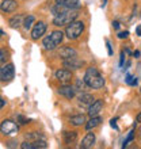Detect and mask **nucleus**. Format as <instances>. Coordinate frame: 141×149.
I'll list each match as a JSON object with an SVG mask.
<instances>
[{
	"label": "nucleus",
	"instance_id": "393cba45",
	"mask_svg": "<svg viewBox=\"0 0 141 149\" xmlns=\"http://www.w3.org/2000/svg\"><path fill=\"white\" fill-rule=\"evenodd\" d=\"M86 83H84V80H83V79H77V80H76V87H75V90H79V91H84L86 90Z\"/></svg>",
	"mask_w": 141,
	"mask_h": 149
},
{
	"label": "nucleus",
	"instance_id": "c85d7f7f",
	"mask_svg": "<svg viewBox=\"0 0 141 149\" xmlns=\"http://www.w3.org/2000/svg\"><path fill=\"white\" fill-rule=\"evenodd\" d=\"M18 119H19V122L22 123V125H26L27 122H30L29 119H26V118H24L23 115H18Z\"/></svg>",
	"mask_w": 141,
	"mask_h": 149
},
{
	"label": "nucleus",
	"instance_id": "72a5a7b5",
	"mask_svg": "<svg viewBox=\"0 0 141 149\" xmlns=\"http://www.w3.org/2000/svg\"><path fill=\"white\" fill-rule=\"evenodd\" d=\"M16 144H18V142L11 141V142H8V144H7V146H8V148H14V146H16Z\"/></svg>",
	"mask_w": 141,
	"mask_h": 149
},
{
	"label": "nucleus",
	"instance_id": "9b49d317",
	"mask_svg": "<svg viewBox=\"0 0 141 149\" xmlns=\"http://www.w3.org/2000/svg\"><path fill=\"white\" fill-rule=\"evenodd\" d=\"M54 77L59 80V81H63V83H69L72 80V72L69 69H59V71H56L54 73Z\"/></svg>",
	"mask_w": 141,
	"mask_h": 149
},
{
	"label": "nucleus",
	"instance_id": "a878e982",
	"mask_svg": "<svg viewBox=\"0 0 141 149\" xmlns=\"http://www.w3.org/2000/svg\"><path fill=\"white\" fill-rule=\"evenodd\" d=\"M7 57H8L7 50H6V49H0V65L6 63V60H7Z\"/></svg>",
	"mask_w": 141,
	"mask_h": 149
},
{
	"label": "nucleus",
	"instance_id": "f704fd0d",
	"mask_svg": "<svg viewBox=\"0 0 141 149\" xmlns=\"http://www.w3.org/2000/svg\"><path fill=\"white\" fill-rule=\"evenodd\" d=\"M4 104H6V102H4V100H3V98L0 96V110H1V109H3V107H4Z\"/></svg>",
	"mask_w": 141,
	"mask_h": 149
},
{
	"label": "nucleus",
	"instance_id": "39448f33",
	"mask_svg": "<svg viewBox=\"0 0 141 149\" xmlns=\"http://www.w3.org/2000/svg\"><path fill=\"white\" fill-rule=\"evenodd\" d=\"M0 132L3 136H7V137H11V136H15L19 132V126L16 125L14 121L11 119H4L1 123H0Z\"/></svg>",
	"mask_w": 141,
	"mask_h": 149
},
{
	"label": "nucleus",
	"instance_id": "0eeeda50",
	"mask_svg": "<svg viewBox=\"0 0 141 149\" xmlns=\"http://www.w3.org/2000/svg\"><path fill=\"white\" fill-rule=\"evenodd\" d=\"M83 65H84V61H83V60H80V58H77V56L64 60V67L67 68V69H69V71L80 69Z\"/></svg>",
	"mask_w": 141,
	"mask_h": 149
},
{
	"label": "nucleus",
	"instance_id": "20e7f679",
	"mask_svg": "<svg viewBox=\"0 0 141 149\" xmlns=\"http://www.w3.org/2000/svg\"><path fill=\"white\" fill-rule=\"evenodd\" d=\"M83 31H84V23H83L82 20L75 19L73 22H70L67 26V29H65V36L69 39H77L79 37L83 34Z\"/></svg>",
	"mask_w": 141,
	"mask_h": 149
},
{
	"label": "nucleus",
	"instance_id": "e433bc0d",
	"mask_svg": "<svg viewBox=\"0 0 141 149\" xmlns=\"http://www.w3.org/2000/svg\"><path fill=\"white\" fill-rule=\"evenodd\" d=\"M133 56L136 57V58H140V50H136V52L133 53Z\"/></svg>",
	"mask_w": 141,
	"mask_h": 149
},
{
	"label": "nucleus",
	"instance_id": "ddd939ff",
	"mask_svg": "<svg viewBox=\"0 0 141 149\" xmlns=\"http://www.w3.org/2000/svg\"><path fill=\"white\" fill-rule=\"evenodd\" d=\"M102 107H103V100L102 99H96V100H94V102L88 106V115H90V117L98 115V114L101 113V110H102Z\"/></svg>",
	"mask_w": 141,
	"mask_h": 149
},
{
	"label": "nucleus",
	"instance_id": "4be33fe9",
	"mask_svg": "<svg viewBox=\"0 0 141 149\" xmlns=\"http://www.w3.org/2000/svg\"><path fill=\"white\" fill-rule=\"evenodd\" d=\"M38 140H45V136L38 132H31L26 134V141H38Z\"/></svg>",
	"mask_w": 141,
	"mask_h": 149
},
{
	"label": "nucleus",
	"instance_id": "cd10ccee",
	"mask_svg": "<svg viewBox=\"0 0 141 149\" xmlns=\"http://www.w3.org/2000/svg\"><path fill=\"white\" fill-rule=\"evenodd\" d=\"M117 37L119 39H125V38H128V37H129V31H121V33H118Z\"/></svg>",
	"mask_w": 141,
	"mask_h": 149
},
{
	"label": "nucleus",
	"instance_id": "5701e85b",
	"mask_svg": "<svg viewBox=\"0 0 141 149\" xmlns=\"http://www.w3.org/2000/svg\"><path fill=\"white\" fill-rule=\"evenodd\" d=\"M34 20H35V18L33 15H29V16H26L24 18V20H23V29L24 30H30L31 29V26H33V23H34Z\"/></svg>",
	"mask_w": 141,
	"mask_h": 149
},
{
	"label": "nucleus",
	"instance_id": "9d476101",
	"mask_svg": "<svg viewBox=\"0 0 141 149\" xmlns=\"http://www.w3.org/2000/svg\"><path fill=\"white\" fill-rule=\"evenodd\" d=\"M56 4L67 10H79L82 6L80 0H56Z\"/></svg>",
	"mask_w": 141,
	"mask_h": 149
},
{
	"label": "nucleus",
	"instance_id": "f03ea898",
	"mask_svg": "<svg viewBox=\"0 0 141 149\" xmlns=\"http://www.w3.org/2000/svg\"><path fill=\"white\" fill-rule=\"evenodd\" d=\"M77 18V12L75 10H67L64 8L60 12H57L53 18V24L57 26V27H61V26H67L70 22H73L75 19Z\"/></svg>",
	"mask_w": 141,
	"mask_h": 149
},
{
	"label": "nucleus",
	"instance_id": "2eb2a0df",
	"mask_svg": "<svg viewBox=\"0 0 141 149\" xmlns=\"http://www.w3.org/2000/svg\"><path fill=\"white\" fill-rule=\"evenodd\" d=\"M94 100H95L94 96H92L91 94H87V92H84V91H83L82 94L77 96L79 104H80V106H83V107H88L91 103L94 102Z\"/></svg>",
	"mask_w": 141,
	"mask_h": 149
},
{
	"label": "nucleus",
	"instance_id": "4c0bfd02",
	"mask_svg": "<svg viewBox=\"0 0 141 149\" xmlns=\"http://www.w3.org/2000/svg\"><path fill=\"white\" fill-rule=\"evenodd\" d=\"M106 4H107V0H103V3H102V8L106 7Z\"/></svg>",
	"mask_w": 141,
	"mask_h": 149
},
{
	"label": "nucleus",
	"instance_id": "c756f323",
	"mask_svg": "<svg viewBox=\"0 0 141 149\" xmlns=\"http://www.w3.org/2000/svg\"><path fill=\"white\" fill-rule=\"evenodd\" d=\"M133 79H134V76H132V74H126V79H125V81H126V84H132V81H133Z\"/></svg>",
	"mask_w": 141,
	"mask_h": 149
},
{
	"label": "nucleus",
	"instance_id": "7c9ffc66",
	"mask_svg": "<svg viewBox=\"0 0 141 149\" xmlns=\"http://www.w3.org/2000/svg\"><path fill=\"white\" fill-rule=\"evenodd\" d=\"M110 126H111V127H114L115 130H118V126H117V118H113V119L110 121Z\"/></svg>",
	"mask_w": 141,
	"mask_h": 149
},
{
	"label": "nucleus",
	"instance_id": "1a4fd4ad",
	"mask_svg": "<svg viewBox=\"0 0 141 149\" xmlns=\"http://www.w3.org/2000/svg\"><path fill=\"white\" fill-rule=\"evenodd\" d=\"M22 149H45L47 148L46 140H38V141H24L22 145Z\"/></svg>",
	"mask_w": 141,
	"mask_h": 149
},
{
	"label": "nucleus",
	"instance_id": "6e6552de",
	"mask_svg": "<svg viewBox=\"0 0 141 149\" xmlns=\"http://www.w3.org/2000/svg\"><path fill=\"white\" fill-rule=\"evenodd\" d=\"M46 29H47L46 23L39 20L38 23L34 24V27H33V30H31V38L34 39V41L39 39L42 36H45V33H46Z\"/></svg>",
	"mask_w": 141,
	"mask_h": 149
},
{
	"label": "nucleus",
	"instance_id": "423d86ee",
	"mask_svg": "<svg viewBox=\"0 0 141 149\" xmlns=\"http://www.w3.org/2000/svg\"><path fill=\"white\" fill-rule=\"evenodd\" d=\"M14 74H15V69L12 64L0 67V81H10L14 79Z\"/></svg>",
	"mask_w": 141,
	"mask_h": 149
},
{
	"label": "nucleus",
	"instance_id": "58836bf2",
	"mask_svg": "<svg viewBox=\"0 0 141 149\" xmlns=\"http://www.w3.org/2000/svg\"><path fill=\"white\" fill-rule=\"evenodd\" d=\"M1 37H3V31H1V30H0V38H1Z\"/></svg>",
	"mask_w": 141,
	"mask_h": 149
},
{
	"label": "nucleus",
	"instance_id": "2f4dec72",
	"mask_svg": "<svg viewBox=\"0 0 141 149\" xmlns=\"http://www.w3.org/2000/svg\"><path fill=\"white\" fill-rule=\"evenodd\" d=\"M124 63H125V53L122 52V53H121V58H119V67H124Z\"/></svg>",
	"mask_w": 141,
	"mask_h": 149
},
{
	"label": "nucleus",
	"instance_id": "f257e3e1",
	"mask_svg": "<svg viewBox=\"0 0 141 149\" xmlns=\"http://www.w3.org/2000/svg\"><path fill=\"white\" fill-rule=\"evenodd\" d=\"M83 80H84V83H86L87 87L94 88V90L102 88V87L105 86V83H106V80L103 79V76L101 74V72H99L95 67H90L88 69H87Z\"/></svg>",
	"mask_w": 141,
	"mask_h": 149
},
{
	"label": "nucleus",
	"instance_id": "bb28decb",
	"mask_svg": "<svg viewBox=\"0 0 141 149\" xmlns=\"http://www.w3.org/2000/svg\"><path fill=\"white\" fill-rule=\"evenodd\" d=\"M106 46H107V53H109V56H113V47H111V43H110L109 39H106Z\"/></svg>",
	"mask_w": 141,
	"mask_h": 149
},
{
	"label": "nucleus",
	"instance_id": "c9c22d12",
	"mask_svg": "<svg viewBox=\"0 0 141 149\" xmlns=\"http://www.w3.org/2000/svg\"><path fill=\"white\" fill-rule=\"evenodd\" d=\"M136 33H137V37H141V26H137V29H136Z\"/></svg>",
	"mask_w": 141,
	"mask_h": 149
},
{
	"label": "nucleus",
	"instance_id": "473e14b6",
	"mask_svg": "<svg viewBox=\"0 0 141 149\" xmlns=\"http://www.w3.org/2000/svg\"><path fill=\"white\" fill-rule=\"evenodd\" d=\"M113 27L115 29V30H118V29H119V26H121V24H119V22H118V20H113Z\"/></svg>",
	"mask_w": 141,
	"mask_h": 149
},
{
	"label": "nucleus",
	"instance_id": "7ed1b4c3",
	"mask_svg": "<svg viewBox=\"0 0 141 149\" xmlns=\"http://www.w3.org/2000/svg\"><path fill=\"white\" fill-rule=\"evenodd\" d=\"M63 38H64L63 31H60V30L52 31L49 36L43 38L42 41L43 49L45 50H54V49H57L60 46V43L63 42Z\"/></svg>",
	"mask_w": 141,
	"mask_h": 149
},
{
	"label": "nucleus",
	"instance_id": "b1692460",
	"mask_svg": "<svg viewBox=\"0 0 141 149\" xmlns=\"http://www.w3.org/2000/svg\"><path fill=\"white\" fill-rule=\"evenodd\" d=\"M133 138H134V130H130L129 134H128V137H126V140L124 141V144H122V148H126V146L129 145V142L133 141Z\"/></svg>",
	"mask_w": 141,
	"mask_h": 149
},
{
	"label": "nucleus",
	"instance_id": "f8f14e48",
	"mask_svg": "<svg viewBox=\"0 0 141 149\" xmlns=\"http://www.w3.org/2000/svg\"><path fill=\"white\" fill-rule=\"evenodd\" d=\"M59 94L67 99H73L75 95H76V90L73 87L68 86V84H64V86L59 87Z\"/></svg>",
	"mask_w": 141,
	"mask_h": 149
},
{
	"label": "nucleus",
	"instance_id": "dca6fc26",
	"mask_svg": "<svg viewBox=\"0 0 141 149\" xmlns=\"http://www.w3.org/2000/svg\"><path fill=\"white\" fill-rule=\"evenodd\" d=\"M75 56H77V52L70 46H63L59 50V57H61L63 60L70 58V57H75Z\"/></svg>",
	"mask_w": 141,
	"mask_h": 149
},
{
	"label": "nucleus",
	"instance_id": "412c9836",
	"mask_svg": "<svg viewBox=\"0 0 141 149\" xmlns=\"http://www.w3.org/2000/svg\"><path fill=\"white\" fill-rule=\"evenodd\" d=\"M22 23H23V15H15V16H12L11 19H10V26H11L12 29L20 27Z\"/></svg>",
	"mask_w": 141,
	"mask_h": 149
},
{
	"label": "nucleus",
	"instance_id": "4468645a",
	"mask_svg": "<svg viewBox=\"0 0 141 149\" xmlns=\"http://www.w3.org/2000/svg\"><path fill=\"white\" fill-rule=\"evenodd\" d=\"M18 8V3H16V0H3L1 3H0V10L3 12H14Z\"/></svg>",
	"mask_w": 141,
	"mask_h": 149
},
{
	"label": "nucleus",
	"instance_id": "aec40b11",
	"mask_svg": "<svg viewBox=\"0 0 141 149\" xmlns=\"http://www.w3.org/2000/svg\"><path fill=\"white\" fill-rule=\"evenodd\" d=\"M69 123L73 126H82L86 123V117L80 114V115H73V117L69 118Z\"/></svg>",
	"mask_w": 141,
	"mask_h": 149
},
{
	"label": "nucleus",
	"instance_id": "a211bd4d",
	"mask_svg": "<svg viewBox=\"0 0 141 149\" xmlns=\"http://www.w3.org/2000/svg\"><path fill=\"white\" fill-rule=\"evenodd\" d=\"M63 138L67 145H73L77 141V133L76 132H64Z\"/></svg>",
	"mask_w": 141,
	"mask_h": 149
},
{
	"label": "nucleus",
	"instance_id": "6ab92c4d",
	"mask_svg": "<svg viewBox=\"0 0 141 149\" xmlns=\"http://www.w3.org/2000/svg\"><path fill=\"white\" fill-rule=\"evenodd\" d=\"M101 122H102V118L98 117V115H95V117H91L90 121H86V129L90 132V130L95 129V127H98L101 125Z\"/></svg>",
	"mask_w": 141,
	"mask_h": 149
},
{
	"label": "nucleus",
	"instance_id": "f3484780",
	"mask_svg": "<svg viewBox=\"0 0 141 149\" xmlns=\"http://www.w3.org/2000/svg\"><path fill=\"white\" fill-rule=\"evenodd\" d=\"M95 134L94 133H87V136L84 138H83V141H82V144H80V148L82 149H90V148H92L94 146V144H95Z\"/></svg>",
	"mask_w": 141,
	"mask_h": 149
}]
</instances>
